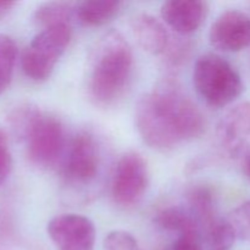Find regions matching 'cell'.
<instances>
[{"mask_svg":"<svg viewBox=\"0 0 250 250\" xmlns=\"http://www.w3.org/2000/svg\"><path fill=\"white\" fill-rule=\"evenodd\" d=\"M136 127L149 148L173 150L182 142L199 138L205 119L199 107L172 81H165L139 98L136 105Z\"/></svg>","mask_w":250,"mask_h":250,"instance_id":"obj_1","label":"cell"},{"mask_svg":"<svg viewBox=\"0 0 250 250\" xmlns=\"http://www.w3.org/2000/svg\"><path fill=\"white\" fill-rule=\"evenodd\" d=\"M133 70V53L119 31L106 32L90 55L88 93L93 103L110 106L121 99Z\"/></svg>","mask_w":250,"mask_h":250,"instance_id":"obj_2","label":"cell"},{"mask_svg":"<svg viewBox=\"0 0 250 250\" xmlns=\"http://www.w3.org/2000/svg\"><path fill=\"white\" fill-rule=\"evenodd\" d=\"M193 85L209 106L220 109L233 103L244 89L238 71L217 54H205L195 61Z\"/></svg>","mask_w":250,"mask_h":250,"instance_id":"obj_3","label":"cell"},{"mask_svg":"<svg viewBox=\"0 0 250 250\" xmlns=\"http://www.w3.org/2000/svg\"><path fill=\"white\" fill-rule=\"evenodd\" d=\"M72 37L70 24H59L42 29L22 53L21 66L24 75L36 82H44L53 73Z\"/></svg>","mask_w":250,"mask_h":250,"instance_id":"obj_4","label":"cell"},{"mask_svg":"<svg viewBox=\"0 0 250 250\" xmlns=\"http://www.w3.org/2000/svg\"><path fill=\"white\" fill-rule=\"evenodd\" d=\"M102 149L94 133L78 132L71 143L62 167L65 186L72 190H84L98 182L103 165Z\"/></svg>","mask_w":250,"mask_h":250,"instance_id":"obj_5","label":"cell"},{"mask_svg":"<svg viewBox=\"0 0 250 250\" xmlns=\"http://www.w3.org/2000/svg\"><path fill=\"white\" fill-rule=\"evenodd\" d=\"M149 185L146 161L137 151H127L119 159L111 182V198L124 209L134 207L144 197Z\"/></svg>","mask_w":250,"mask_h":250,"instance_id":"obj_6","label":"cell"},{"mask_svg":"<svg viewBox=\"0 0 250 250\" xmlns=\"http://www.w3.org/2000/svg\"><path fill=\"white\" fill-rule=\"evenodd\" d=\"M29 161L39 168H50L58 163L65 148V128L60 120L43 115L26 139Z\"/></svg>","mask_w":250,"mask_h":250,"instance_id":"obj_7","label":"cell"},{"mask_svg":"<svg viewBox=\"0 0 250 250\" xmlns=\"http://www.w3.org/2000/svg\"><path fill=\"white\" fill-rule=\"evenodd\" d=\"M46 233L56 250H93L97 231L88 217L62 214L48 222Z\"/></svg>","mask_w":250,"mask_h":250,"instance_id":"obj_8","label":"cell"},{"mask_svg":"<svg viewBox=\"0 0 250 250\" xmlns=\"http://www.w3.org/2000/svg\"><path fill=\"white\" fill-rule=\"evenodd\" d=\"M217 141L225 155L238 159L250 153V102L234 105L217 126Z\"/></svg>","mask_w":250,"mask_h":250,"instance_id":"obj_9","label":"cell"},{"mask_svg":"<svg viewBox=\"0 0 250 250\" xmlns=\"http://www.w3.org/2000/svg\"><path fill=\"white\" fill-rule=\"evenodd\" d=\"M210 43L217 50L237 53L250 45V16L238 10H227L214 21Z\"/></svg>","mask_w":250,"mask_h":250,"instance_id":"obj_10","label":"cell"},{"mask_svg":"<svg viewBox=\"0 0 250 250\" xmlns=\"http://www.w3.org/2000/svg\"><path fill=\"white\" fill-rule=\"evenodd\" d=\"M209 7L200 0H170L161 6V19L180 36H188L200 28Z\"/></svg>","mask_w":250,"mask_h":250,"instance_id":"obj_11","label":"cell"},{"mask_svg":"<svg viewBox=\"0 0 250 250\" xmlns=\"http://www.w3.org/2000/svg\"><path fill=\"white\" fill-rule=\"evenodd\" d=\"M131 29L138 45L151 55H164L170 44V36L165 24L149 14L132 17Z\"/></svg>","mask_w":250,"mask_h":250,"instance_id":"obj_12","label":"cell"},{"mask_svg":"<svg viewBox=\"0 0 250 250\" xmlns=\"http://www.w3.org/2000/svg\"><path fill=\"white\" fill-rule=\"evenodd\" d=\"M122 2L116 0H85L76 4L75 17L84 27L104 26L119 15Z\"/></svg>","mask_w":250,"mask_h":250,"instance_id":"obj_13","label":"cell"},{"mask_svg":"<svg viewBox=\"0 0 250 250\" xmlns=\"http://www.w3.org/2000/svg\"><path fill=\"white\" fill-rule=\"evenodd\" d=\"M189 212L193 215L199 227L207 229L219 217L215 212L214 193L207 186H197L188 193Z\"/></svg>","mask_w":250,"mask_h":250,"instance_id":"obj_14","label":"cell"},{"mask_svg":"<svg viewBox=\"0 0 250 250\" xmlns=\"http://www.w3.org/2000/svg\"><path fill=\"white\" fill-rule=\"evenodd\" d=\"M76 4L67 1H49L39 5L33 14V22L42 29L59 24H70L75 17Z\"/></svg>","mask_w":250,"mask_h":250,"instance_id":"obj_15","label":"cell"},{"mask_svg":"<svg viewBox=\"0 0 250 250\" xmlns=\"http://www.w3.org/2000/svg\"><path fill=\"white\" fill-rule=\"evenodd\" d=\"M43 115V112L36 104L23 103L11 110L7 116V121H9L15 137L19 141L26 142L27 137L29 136L32 129L38 124Z\"/></svg>","mask_w":250,"mask_h":250,"instance_id":"obj_16","label":"cell"},{"mask_svg":"<svg viewBox=\"0 0 250 250\" xmlns=\"http://www.w3.org/2000/svg\"><path fill=\"white\" fill-rule=\"evenodd\" d=\"M155 222L160 229L167 232H176L177 234L199 229V225L193 215L178 207H170L159 211L155 216Z\"/></svg>","mask_w":250,"mask_h":250,"instance_id":"obj_17","label":"cell"},{"mask_svg":"<svg viewBox=\"0 0 250 250\" xmlns=\"http://www.w3.org/2000/svg\"><path fill=\"white\" fill-rule=\"evenodd\" d=\"M17 53L19 49L15 39L7 34H0V94L11 83Z\"/></svg>","mask_w":250,"mask_h":250,"instance_id":"obj_18","label":"cell"},{"mask_svg":"<svg viewBox=\"0 0 250 250\" xmlns=\"http://www.w3.org/2000/svg\"><path fill=\"white\" fill-rule=\"evenodd\" d=\"M205 232L212 250H229L238 237L233 224L224 219H217Z\"/></svg>","mask_w":250,"mask_h":250,"instance_id":"obj_19","label":"cell"},{"mask_svg":"<svg viewBox=\"0 0 250 250\" xmlns=\"http://www.w3.org/2000/svg\"><path fill=\"white\" fill-rule=\"evenodd\" d=\"M105 250H143L133 234L122 229L111 231L104 238Z\"/></svg>","mask_w":250,"mask_h":250,"instance_id":"obj_20","label":"cell"},{"mask_svg":"<svg viewBox=\"0 0 250 250\" xmlns=\"http://www.w3.org/2000/svg\"><path fill=\"white\" fill-rule=\"evenodd\" d=\"M188 53H189V44L187 42L177 41L175 43L170 42L164 55L166 56V61L171 67H177L185 62Z\"/></svg>","mask_w":250,"mask_h":250,"instance_id":"obj_21","label":"cell"},{"mask_svg":"<svg viewBox=\"0 0 250 250\" xmlns=\"http://www.w3.org/2000/svg\"><path fill=\"white\" fill-rule=\"evenodd\" d=\"M12 168V158L6 133L0 129V186L7 180Z\"/></svg>","mask_w":250,"mask_h":250,"instance_id":"obj_22","label":"cell"},{"mask_svg":"<svg viewBox=\"0 0 250 250\" xmlns=\"http://www.w3.org/2000/svg\"><path fill=\"white\" fill-rule=\"evenodd\" d=\"M172 250H203L199 229L178 234L172 246Z\"/></svg>","mask_w":250,"mask_h":250,"instance_id":"obj_23","label":"cell"},{"mask_svg":"<svg viewBox=\"0 0 250 250\" xmlns=\"http://www.w3.org/2000/svg\"><path fill=\"white\" fill-rule=\"evenodd\" d=\"M233 224L238 236L241 233H250V200L243 203L238 209L234 211Z\"/></svg>","mask_w":250,"mask_h":250,"instance_id":"obj_24","label":"cell"},{"mask_svg":"<svg viewBox=\"0 0 250 250\" xmlns=\"http://www.w3.org/2000/svg\"><path fill=\"white\" fill-rule=\"evenodd\" d=\"M16 5V2L14 1H0V20L6 17L7 14H10L14 6Z\"/></svg>","mask_w":250,"mask_h":250,"instance_id":"obj_25","label":"cell"},{"mask_svg":"<svg viewBox=\"0 0 250 250\" xmlns=\"http://www.w3.org/2000/svg\"><path fill=\"white\" fill-rule=\"evenodd\" d=\"M244 172L250 180V153L244 158Z\"/></svg>","mask_w":250,"mask_h":250,"instance_id":"obj_26","label":"cell"}]
</instances>
